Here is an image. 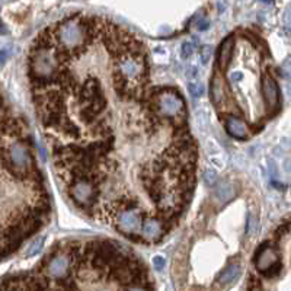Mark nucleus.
<instances>
[{"label": "nucleus", "instance_id": "2eb2a0df", "mask_svg": "<svg viewBox=\"0 0 291 291\" xmlns=\"http://www.w3.org/2000/svg\"><path fill=\"white\" fill-rule=\"evenodd\" d=\"M188 91L194 98H198L204 93V85L198 81H191L188 83Z\"/></svg>", "mask_w": 291, "mask_h": 291}, {"label": "nucleus", "instance_id": "ddd939ff", "mask_svg": "<svg viewBox=\"0 0 291 291\" xmlns=\"http://www.w3.org/2000/svg\"><path fill=\"white\" fill-rule=\"evenodd\" d=\"M241 275H242L241 263L233 262L230 265H227V267L219 274L217 281L216 282H217L220 287H229V285H231L233 282L237 281V280L241 278Z\"/></svg>", "mask_w": 291, "mask_h": 291}, {"label": "nucleus", "instance_id": "6ab92c4d", "mask_svg": "<svg viewBox=\"0 0 291 291\" xmlns=\"http://www.w3.org/2000/svg\"><path fill=\"white\" fill-rule=\"evenodd\" d=\"M182 57L183 59H190L192 56V52H194V44L190 42V41H187V42H183L182 44Z\"/></svg>", "mask_w": 291, "mask_h": 291}, {"label": "nucleus", "instance_id": "a211bd4d", "mask_svg": "<svg viewBox=\"0 0 291 291\" xmlns=\"http://www.w3.org/2000/svg\"><path fill=\"white\" fill-rule=\"evenodd\" d=\"M202 178H204V181H205V183L208 187H214L217 183V175H216V172L211 171V169H207V171L204 172Z\"/></svg>", "mask_w": 291, "mask_h": 291}, {"label": "nucleus", "instance_id": "f3484780", "mask_svg": "<svg viewBox=\"0 0 291 291\" xmlns=\"http://www.w3.org/2000/svg\"><path fill=\"white\" fill-rule=\"evenodd\" d=\"M42 246H44V237H38L37 241L32 243L30 252H28V256H35V255H38L41 252V249H42Z\"/></svg>", "mask_w": 291, "mask_h": 291}, {"label": "nucleus", "instance_id": "4468645a", "mask_svg": "<svg viewBox=\"0 0 291 291\" xmlns=\"http://www.w3.org/2000/svg\"><path fill=\"white\" fill-rule=\"evenodd\" d=\"M236 188H234V185L230 183V182H223L220 183L217 188H216V191H214V198L216 201L220 204V205H226L227 202H230L234 197H236Z\"/></svg>", "mask_w": 291, "mask_h": 291}, {"label": "nucleus", "instance_id": "9d476101", "mask_svg": "<svg viewBox=\"0 0 291 291\" xmlns=\"http://www.w3.org/2000/svg\"><path fill=\"white\" fill-rule=\"evenodd\" d=\"M224 127H226V131L236 140H248L251 136L249 125L243 120H241L239 117H234V115L224 118Z\"/></svg>", "mask_w": 291, "mask_h": 291}, {"label": "nucleus", "instance_id": "4be33fe9", "mask_svg": "<svg viewBox=\"0 0 291 291\" xmlns=\"http://www.w3.org/2000/svg\"><path fill=\"white\" fill-rule=\"evenodd\" d=\"M153 267L157 270V271H161L162 268H165V258H162V256H154L153 258Z\"/></svg>", "mask_w": 291, "mask_h": 291}, {"label": "nucleus", "instance_id": "1a4fd4ad", "mask_svg": "<svg viewBox=\"0 0 291 291\" xmlns=\"http://www.w3.org/2000/svg\"><path fill=\"white\" fill-rule=\"evenodd\" d=\"M262 98L268 108L270 115H274L275 112L280 110V89L275 77L272 76L271 71H265L262 74Z\"/></svg>", "mask_w": 291, "mask_h": 291}, {"label": "nucleus", "instance_id": "f03ea898", "mask_svg": "<svg viewBox=\"0 0 291 291\" xmlns=\"http://www.w3.org/2000/svg\"><path fill=\"white\" fill-rule=\"evenodd\" d=\"M48 31L56 47L61 51L64 59L69 60L71 56H79L93 38L95 20L76 15L57 23Z\"/></svg>", "mask_w": 291, "mask_h": 291}, {"label": "nucleus", "instance_id": "393cba45", "mask_svg": "<svg viewBox=\"0 0 291 291\" xmlns=\"http://www.w3.org/2000/svg\"><path fill=\"white\" fill-rule=\"evenodd\" d=\"M210 28V22L205 19H201L198 23H197V30L198 31H205Z\"/></svg>", "mask_w": 291, "mask_h": 291}, {"label": "nucleus", "instance_id": "f8f14e48", "mask_svg": "<svg viewBox=\"0 0 291 291\" xmlns=\"http://www.w3.org/2000/svg\"><path fill=\"white\" fill-rule=\"evenodd\" d=\"M210 96L213 105L219 110L220 107L224 105L226 102V93H224V83H223V77L220 73H214L211 77V86H210Z\"/></svg>", "mask_w": 291, "mask_h": 291}, {"label": "nucleus", "instance_id": "5701e85b", "mask_svg": "<svg viewBox=\"0 0 291 291\" xmlns=\"http://www.w3.org/2000/svg\"><path fill=\"white\" fill-rule=\"evenodd\" d=\"M197 76H198V70H197V67H191V69H188L187 71V77L191 81H197Z\"/></svg>", "mask_w": 291, "mask_h": 291}, {"label": "nucleus", "instance_id": "7ed1b4c3", "mask_svg": "<svg viewBox=\"0 0 291 291\" xmlns=\"http://www.w3.org/2000/svg\"><path fill=\"white\" fill-rule=\"evenodd\" d=\"M147 108L157 120H165L173 128L187 127L185 100L178 91L172 88L157 89L149 96Z\"/></svg>", "mask_w": 291, "mask_h": 291}, {"label": "nucleus", "instance_id": "20e7f679", "mask_svg": "<svg viewBox=\"0 0 291 291\" xmlns=\"http://www.w3.org/2000/svg\"><path fill=\"white\" fill-rule=\"evenodd\" d=\"M71 201L81 210H95V204L99 200V187L88 178H77L67 183Z\"/></svg>", "mask_w": 291, "mask_h": 291}, {"label": "nucleus", "instance_id": "f257e3e1", "mask_svg": "<svg viewBox=\"0 0 291 291\" xmlns=\"http://www.w3.org/2000/svg\"><path fill=\"white\" fill-rule=\"evenodd\" d=\"M64 57L56 47L50 35V31L41 34L35 40L30 54V77L32 89L45 88L54 83L56 77L63 69Z\"/></svg>", "mask_w": 291, "mask_h": 291}, {"label": "nucleus", "instance_id": "aec40b11", "mask_svg": "<svg viewBox=\"0 0 291 291\" xmlns=\"http://www.w3.org/2000/svg\"><path fill=\"white\" fill-rule=\"evenodd\" d=\"M227 77H229V82H231V83H239V82L243 81L245 74H243L241 70H234L230 71V73L227 74Z\"/></svg>", "mask_w": 291, "mask_h": 291}, {"label": "nucleus", "instance_id": "39448f33", "mask_svg": "<svg viewBox=\"0 0 291 291\" xmlns=\"http://www.w3.org/2000/svg\"><path fill=\"white\" fill-rule=\"evenodd\" d=\"M73 251L71 249H60L52 251L47 255L42 261L44 272L47 278L54 281H64L70 277L71 267H73Z\"/></svg>", "mask_w": 291, "mask_h": 291}, {"label": "nucleus", "instance_id": "a878e982", "mask_svg": "<svg viewBox=\"0 0 291 291\" xmlns=\"http://www.w3.org/2000/svg\"><path fill=\"white\" fill-rule=\"evenodd\" d=\"M8 59V48L6 50H0V66Z\"/></svg>", "mask_w": 291, "mask_h": 291}, {"label": "nucleus", "instance_id": "6e6552de", "mask_svg": "<svg viewBox=\"0 0 291 291\" xmlns=\"http://www.w3.org/2000/svg\"><path fill=\"white\" fill-rule=\"evenodd\" d=\"M169 226L159 216H146L141 223L140 239L146 243H156L166 234Z\"/></svg>", "mask_w": 291, "mask_h": 291}, {"label": "nucleus", "instance_id": "412c9836", "mask_svg": "<svg viewBox=\"0 0 291 291\" xmlns=\"http://www.w3.org/2000/svg\"><path fill=\"white\" fill-rule=\"evenodd\" d=\"M258 229V224H256V219L253 217V216H249V219H248V233L249 234H255V231Z\"/></svg>", "mask_w": 291, "mask_h": 291}, {"label": "nucleus", "instance_id": "dca6fc26", "mask_svg": "<svg viewBox=\"0 0 291 291\" xmlns=\"http://www.w3.org/2000/svg\"><path fill=\"white\" fill-rule=\"evenodd\" d=\"M213 57V47L211 45H202L200 48V59L202 64H207Z\"/></svg>", "mask_w": 291, "mask_h": 291}, {"label": "nucleus", "instance_id": "423d86ee", "mask_svg": "<svg viewBox=\"0 0 291 291\" xmlns=\"http://www.w3.org/2000/svg\"><path fill=\"white\" fill-rule=\"evenodd\" d=\"M144 217L146 214L140 208V205H131L118 211L112 220L118 233L137 241V236H140L141 223Z\"/></svg>", "mask_w": 291, "mask_h": 291}, {"label": "nucleus", "instance_id": "0eeeda50", "mask_svg": "<svg viewBox=\"0 0 291 291\" xmlns=\"http://www.w3.org/2000/svg\"><path fill=\"white\" fill-rule=\"evenodd\" d=\"M255 267L256 270L265 274L268 277L275 275L280 271L281 265H280V256L275 251V248L271 246L270 243H263L261 248L256 251V256H255Z\"/></svg>", "mask_w": 291, "mask_h": 291}, {"label": "nucleus", "instance_id": "9b49d317", "mask_svg": "<svg viewBox=\"0 0 291 291\" xmlns=\"http://www.w3.org/2000/svg\"><path fill=\"white\" fill-rule=\"evenodd\" d=\"M234 44H236V35L234 34H230L220 44L219 52H217V64H219L220 70L224 71L229 67V63H230L231 57H233V51H234Z\"/></svg>", "mask_w": 291, "mask_h": 291}, {"label": "nucleus", "instance_id": "b1692460", "mask_svg": "<svg viewBox=\"0 0 291 291\" xmlns=\"http://www.w3.org/2000/svg\"><path fill=\"white\" fill-rule=\"evenodd\" d=\"M125 291H149L144 285H141V284H131L127 287V290Z\"/></svg>", "mask_w": 291, "mask_h": 291}]
</instances>
